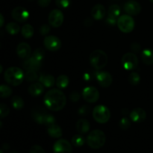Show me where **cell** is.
Instances as JSON below:
<instances>
[{"label": "cell", "mask_w": 153, "mask_h": 153, "mask_svg": "<svg viewBox=\"0 0 153 153\" xmlns=\"http://www.w3.org/2000/svg\"><path fill=\"white\" fill-rule=\"evenodd\" d=\"M66 96L60 89H51L45 94L44 104L49 110L58 111L65 107Z\"/></svg>", "instance_id": "1"}, {"label": "cell", "mask_w": 153, "mask_h": 153, "mask_svg": "<svg viewBox=\"0 0 153 153\" xmlns=\"http://www.w3.org/2000/svg\"><path fill=\"white\" fill-rule=\"evenodd\" d=\"M4 78L6 82L9 85L12 86H18L23 82L25 74L20 68L13 67L5 70Z\"/></svg>", "instance_id": "2"}, {"label": "cell", "mask_w": 153, "mask_h": 153, "mask_svg": "<svg viewBox=\"0 0 153 153\" xmlns=\"http://www.w3.org/2000/svg\"><path fill=\"white\" fill-rule=\"evenodd\" d=\"M105 142V134L100 129L93 130L89 133L87 137V143L88 146L94 149H98L102 147Z\"/></svg>", "instance_id": "3"}, {"label": "cell", "mask_w": 153, "mask_h": 153, "mask_svg": "<svg viewBox=\"0 0 153 153\" xmlns=\"http://www.w3.org/2000/svg\"><path fill=\"white\" fill-rule=\"evenodd\" d=\"M32 117L34 120L40 125H45L49 126L55 123V117L51 114L46 112V111L40 108H36L32 111Z\"/></svg>", "instance_id": "4"}, {"label": "cell", "mask_w": 153, "mask_h": 153, "mask_svg": "<svg viewBox=\"0 0 153 153\" xmlns=\"http://www.w3.org/2000/svg\"><path fill=\"white\" fill-rule=\"evenodd\" d=\"M90 64L94 69L100 70L108 64V55L104 51L97 49L91 54L89 58Z\"/></svg>", "instance_id": "5"}, {"label": "cell", "mask_w": 153, "mask_h": 153, "mask_svg": "<svg viewBox=\"0 0 153 153\" xmlns=\"http://www.w3.org/2000/svg\"><path fill=\"white\" fill-rule=\"evenodd\" d=\"M93 117L100 124H105L110 120L111 112L108 108L103 105H97L93 110Z\"/></svg>", "instance_id": "6"}, {"label": "cell", "mask_w": 153, "mask_h": 153, "mask_svg": "<svg viewBox=\"0 0 153 153\" xmlns=\"http://www.w3.org/2000/svg\"><path fill=\"white\" fill-rule=\"evenodd\" d=\"M117 25L122 32L128 34L134 28V20L130 15H122L117 19Z\"/></svg>", "instance_id": "7"}, {"label": "cell", "mask_w": 153, "mask_h": 153, "mask_svg": "<svg viewBox=\"0 0 153 153\" xmlns=\"http://www.w3.org/2000/svg\"><path fill=\"white\" fill-rule=\"evenodd\" d=\"M122 65L125 70H133L138 65V58L133 52H127L122 58Z\"/></svg>", "instance_id": "8"}, {"label": "cell", "mask_w": 153, "mask_h": 153, "mask_svg": "<svg viewBox=\"0 0 153 153\" xmlns=\"http://www.w3.org/2000/svg\"><path fill=\"white\" fill-rule=\"evenodd\" d=\"M64 20V13H62L61 10H58V9H55L49 13L48 21L51 26L54 27V28H58L62 25Z\"/></svg>", "instance_id": "9"}, {"label": "cell", "mask_w": 153, "mask_h": 153, "mask_svg": "<svg viewBox=\"0 0 153 153\" xmlns=\"http://www.w3.org/2000/svg\"><path fill=\"white\" fill-rule=\"evenodd\" d=\"M82 97L87 102L94 103L100 98V92L94 87H86L82 91Z\"/></svg>", "instance_id": "10"}, {"label": "cell", "mask_w": 153, "mask_h": 153, "mask_svg": "<svg viewBox=\"0 0 153 153\" xmlns=\"http://www.w3.org/2000/svg\"><path fill=\"white\" fill-rule=\"evenodd\" d=\"M43 45L50 52H57L61 49V42L55 36L47 35L43 40Z\"/></svg>", "instance_id": "11"}, {"label": "cell", "mask_w": 153, "mask_h": 153, "mask_svg": "<svg viewBox=\"0 0 153 153\" xmlns=\"http://www.w3.org/2000/svg\"><path fill=\"white\" fill-rule=\"evenodd\" d=\"M54 153H72L71 143L65 139H59L53 145Z\"/></svg>", "instance_id": "12"}, {"label": "cell", "mask_w": 153, "mask_h": 153, "mask_svg": "<svg viewBox=\"0 0 153 153\" xmlns=\"http://www.w3.org/2000/svg\"><path fill=\"white\" fill-rule=\"evenodd\" d=\"M96 79L102 88H108L113 82L112 76L106 71H97L96 73Z\"/></svg>", "instance_id": "13"}, {"label": "cell", "mask_w": 153, "mask_h": 153, "mask_svg": "<svg viewBox=\"0 0 153 153\" xmlns=\"http://www.w3.org/2000/svg\"><path fill=\"white\" fill-rule=\"evenodd\" d=\"M11 16L18 22H25L29 18V12L22 7H16L12 10Z\"/></svg>", "instance_id": "14"}, {"label": "cell", "mask_w": 153, "mask_h": 153, "mask_svg": "<svg viewBox=\"0 0 153 153\" xmlns=\"http://www.w3.org/2000/svg\"><path fill=\"white\" fill-rule=\"evenodd\" d=\"M141 5L136 1H128L124 4V10L130 16H135L141 11Z\"/></svg>", "instance_id": "15"}, {"label": "cell", "mask_w": 153, "mask_h": 153, "mask_svg": "<svg viewBox=\"0 0 153 153\" xmlns=\"http://www.w3.org/2000/svg\"><path fill=\"white\" fill-rule=\"evenodd\" d=\"M16 54L21 59H27L31 57V49L27 43H20L16 47Z\"/></svg>", "instance_id": "16"}, {"label": "cell", "mask_w": 153, "mask_h": 153, "mask_svg": "<svg viewBox=\"0 0 153 153\" xmlns=\"http://www.w3.org/2000/svg\"><path fill=\"white\" fill-rule=\"evenodd\" d=\"M130 118H131V120L134 123H139L146 120V113L143 108H137L131 111V112L130 113Z\"/></svg>", "instance_id": "17"}, {"label": "cell", "mask_w": 153, "mask_h": 153, "mask_svg": "<svg viewBox=\"0 0 153 153\" xmlns=\"http://www.w3.org/2000/svg\"><path fill=\"white\" fill-rule=\"evenodd\" d=\"M23 67L25 70H35L38 71L41 67V61H37L32 56L25 59L23 64Z\"/></svg>", "instance_id": "18"}, {"label": "cell", "mask_w": 153, "mask_h": 153, "mask_svg": "<svg viewBox=\"0 0 153 153\" xmlns=\"http://www.w3.org/2000/svg\"><path fill=\"white\" fill-rule=\"evenodd\" d=\"M106 15V9L102 4H97L92 7L91 16L96 20H100L103 19Z\"/></svg>", "instance_id": "19"}, {"label": "cell", "mask_w": 153, "mask_h": 153, "mask_svg": "<svg viewBox=\"0 0 153 153\" xmlns=\"http://www.w3.org/2000/svg\"><path fill=\"white\" fill-rule=\"evenodd\" d=\"M39 82L45 87V88H50L55 85V80L53 76L49 74H41L39 76Z\"/></svg>", "instance_id": "20"}, {"label": "cell", "mask_w": 153, "mask_h": 153, "mask_svg": "<svg viewBox=\"0 0 153 153\" xmlns=\"http://www.w3.org/2000/svg\"><path fill=\"white\" fill-rule=\"evenodd\" d=\"M44 88L45 87L40 82H36L30 85L28 88V93L32 97H39L43 93Z\"/></svg>", "instance_id": "21"}, {"label": "cell", "mask_w": 153, "mask_h": 153, "mask_svg": "<svg viewBox=\"0 0 153 153\" xmlns=\"http://www.w3.org/2000/svg\"><path fill=\"white\" fill-rule=\"evenodd\" d=\"M90 127L91 126H90L89 121L84 118L79 120L76 123V129H77L78 132L81 134L88 133L90 130Z\"/></svg>", "instance_id": "22"}, {"label": "cell", "mask_w": 153, "mask_h": 153, "mask_svg": "<svg viewBox=\"0 0 153 153\" xmlns=\"http://www.w3.org/2000/svg\"><path fill=\"white\" fill-rule=\"evenodd\" d=\"M47 132L49 134V135L51 137H53V138H59L63 134L62 129L56 123H54L52 125L48 126Z\"/></svg>", "instance_id": "23"}, {"label": "cell", "mask_w": 153, "mask_h": 153, "mask_svg": "<svg viewBox=\"0 0 153 153\" xmlns=\"http://www.w3.org/2000/svg\"><path fill=\"white\" fill-rule=\"evenodd\" d=\"M141 60L146 65H152L153 64V50L150 49H143L141 52Z\"/></svg>", "instance_id": "24"}, {"label": "cell", "mask_w": 153, "mask_h": 153, "mask_svg": "<svg viewBox=\"0 0 153 153\" xmlns=\"http://www.w3.org/2000/svg\"><path fill=\"white\" fill-rule=\"evenodd\" d=\"M55 83H56V85L58 89H65L69 85L70 79H69L68 76H66V75H61V76H59L57 78L56 81H55Z\"/></svg>", "instance_id": "25"}, {"label": "cell", "mask_w": 153, "mask_h": 153, "mask_svg": "<svg viewBox=\"0 0 153 153\" xmlns=\"http://www.w3.org/2000/svg\"><path fill=\"white\" fill-rule=\"evenodd\" d=\"M34 28H33L32 25H31L30 24H25V25H24L23 26H22V29H21L22 35L26 39L31 38V37L34 35Z\"/></svg>", "instance_id": "26"}, {"label": "cell", "mask_w": 153, "mask_h": 153, "mask_svg": "<svg viewBox=\"0 0 153 153\" xmlns=\"http://www.w3.org/2000/svg\"><path fill=\"white\" fill-rule=\"evenodd\" d=\"M6 31L10 35H16L20 31V27L16 22H9L6 25Z\"/></svg>", "instance_id": "27"}, {"label": "cell", "mask_w": 153, "mask_h": 153, "mask_svg": "<svg viewBox=\"0 0 153 153\" xmlns=\"http://www.w3.org/2000/svg\"><path fill=\"white\" fill-rule=\"evenodd\" d=\"M11 105L13 108L16 109V110H19V109H22L24 107L25 103H24L23 100L20 97L14 96L11 100Z\"/></svg>", "instance_id": "28"}, {"label": "cell", "mask_w": 153, "mask_h": 153, "mask_svg": "<svg viewBox=\"0 0 153 153\" xmlns=\"http://www.w3.org/2000/svg\"><path fill=\"white\" fill-rule=\"evenodd\" d=\"M120 14V7L117 4H112L109 7L108 10V15L112 17L117 18Z\"/></svg>", "instance_id": "29"}, {"label": "cell", "mask_w": 153, "mask_h": 153, "mask_svg": "<svg viewBox=\"0 0 153 153\" xmlns=\"http://www.w3.org/2000/svg\"><path fill=\"white\" fill-rule=\"evenodd\" d=\"M12 94V90L9 86L5 85H0V97L7 98Z\"/></svg>", "instance_id": "30"}, {"label": "cell", "mask_w": 153, "mask_h": 153, "mask_svg": "<svg viewBox=\"0 0 153 153\" xmlns=\"http://www.w3.org/2000/svg\"><path fill=\"white\" fill-rule=\"evenodd\" d=\"M25 78L28 82H34L39 79V75L35 70H27Z\"/></svg>", "instance_id": "31"}, {"label": "cell", "mask_w": 153, "mask_h": 153, "mask_svg": "<svg viewBox=\"0 0 153 153\" xmlns=\"http://www.w3.org/2000/svg\"><path fill=\"white\" fill-rule=\"evenodd\" d=\"M72 143L76 147H80L85 143V138L81 134H76L72 138Z\"/></svg>", "instance_id": "32"}, {"label": "cell", "mask_w": 153, "mask_h": 153, "mask_svg": "<svg viewBox=\"0 0 153 153\" xmlns=\"http://www.w3.org/2000/svg\"><path fill=\"white\" fill-rule=\"evenodd\" d=\"M128 82L132 85H138L140 82V75L136 72H132L128 76Z\"/></svg>", "instance_id": "33"}, {"label": "cell", "mask_w": 153, "mask_h": 153, "mask_svg": "<svg viewBox=\"0 0 153 153\" xmlns=\"http://www.w3.org/2000/svg\"><path fill=\"white\" fill-rule=\"evenodd\" d=\"M32 57L37 61H42L45 58V51L42 48H37L32 53Z\"/></svg>", "instance_id": "34"}, {"label": "cell", "mask_w": 153, "mask_h": 153, "mask_svg": "<svg viewBox=\"0 0 153 153\" xmlns=\"http://www.w3.org/2000/svg\"><path fill=\"white\" fill-rule=\"evenodd\" d=\"M119 126L121 129L127 130L131 126V120L127 117H123L119 121Z\"/></svg>", "instance_id": "35"}, {"label": "cell", "mask_w": 153, "mask_h": 153, "mask_svg": "<svg viewBox=\"0 0 153 153\" xmlns=\"http://www.w3.org/2000/svg\"><path fill=\"white\" fill-rule=\"evenodd\" d=\"M10 113V108L7 105L0 103V118H4Z\"/></svg>", "instance_id": "36"}, {"label": "cell", "mask_w": 153, "mask_h": 153, "mask_svg": "<svg viewBox=\"0 0 153 153\" xmlns=\"http://www.w3.org/2000/svg\"><path fill=\"white\" fill-rule=\"evenodd\" d=\"M55 4L60 8L65 9L70 7L71 4V0H55Z\"/></svg>", "instance_id": "37"}, {"label": "cell", "mask_w": 153, "mask_h": 153, "mask_svg": "<svg viewBox=\"0 0 153 153\" xmlns=\"http://www.w3.org/2000/svg\"><path fill=\"white\" fill-rule=\"evenodd\" d=\"M39 31H40V34H41V35L46 36L47 34H49V32H50V26L48 25H46V24H45V25H43L40 28Z\"/></svg>", "instance_id": "38"}, {"label": "cell", "mask_w": 153, "mask_h": 153, "mask_svg": "<svg viewBox=\"0 0 153 153\" xmlns=\"http://www.w3.org/2000/svg\"><path fill=\"white\" fill-rule=\"evenodd\" d=\"M90 111H91V108H90L89 106L85 105H82V107L79 109V114L80 115H82V116H85V115L89 114Z\"/></svg>", "instance_id": "39"}, {"label": "cell", "mask_w": 153, "mask_h": 153, "mask_svg": "<svg viewBox=\"0 0 153 153\" xmlns=\"http://www.w3.org/2000/svg\"><path fill=\"white\" fill-rule=\"evenodd\" d=\"M30 153H46L42 146L39 145H34L30 149Z\"/></svg>", "instance_id": "40"}, {"label": "cell", "mask_w": 153, "mask_h": 153, "mask_svg": "<svg viewBox=\"0 0 153 153\" xmlns=\"http://www.w3.org/2000/svg\"><path fill=\"white\" fill-rule=\"evenodd\" d=\"M70 100L73 102H78L79 100H80V94H79V92L77 91H73L72 92V94H70Z\"/></svg>", "instance_id": "41"}, {"label": "cell", "mask_w": 153, "mask_h": 153, "mask_svg": "<svg viewBox=\"0 0 153 153\" xmlns=\"http://www.w3.org/2000/svg\"><path fill=\"white\" fill-rule=\"evenodd\" d=\"M38 4L42 7H46L49 6L51 3V0H38Z\"/></svg>", "instance_id": "42"}, {"label": "cell", "mask_w": 153, "mask_h": 153, "mask_svg": "<svg viewBox=\"0 0 153 153\" xmlns=\"http://www.w3.org/2000/svg\"><path fill=\"white\" fill-rule=\"evenodd\" d=\"M106 22L108 24L111 25H114L115 24L117 23V18L112 17V16H108L107 19H106Z\"/></svg>", "instance_id": "43"}, {"label": "cell", "mask_w": 153, "mask_h": 153, "mask_svg": "<svg viewBox=\"0 0 153 153\" xmlns=\"http://www.w3.org/2000/svg\"><path fill=\"white\" fill-rule=\"evenodd\" d=\"M131 49L133 52H138L140 50V46L138 43H134L131 45Z\"/></svg>", "instance_id": "44"}, {"label": "cell", "mask_w": 153, "mask_h": 153, "mask_svg": "<svg viewBox=\"0 0 153 153\" xmlns=\"http://www.w3.org/2000/svg\"><path fill=\"white\" fill-rule=\"evenodd\" d=\"M4 16L3 15L0 13V28L3 26L4 25Z\"/></svg>", "instance_id": "45"}, {"label": "cell", "mask_w": 153, "mask_h": 153, "mask_svg": "<svg viewBox=\"0 0 153 153\" xmlns=\"http://www.w3.org/2000/svg\"><path fill=\"white\" fill-rule=\"evenodd\" d=\"M83 78L85 81H90L91 79V76L89 73H85L83 76Z\"/></svg>", "instance_id": "46"}, {"label": "cell", "mask_w": 153, "mask_h": 153, "mask_svg": "<svg viewBox=\"0 0 153 153\" xmlns=\"http://www.w3.org/2000/svg\"><path fill=\"white\" fill-rule=\"evenodd\" d=\"M2 70H3V67L1 65V64H0V74L2 73Z\"/></svg>", "instance_id": "47"}, {"label": "cell", "mask_w": 153, "mask_h": 153, "mask_svg": "<svg viewBox=\"0 0 153 153\" xmlns=\"http://www.w3.org/2000/svg\"><path fill=\"white\" fill-rule=\"evenodd\" d=\"M10 153H18V152H16V151H12V152H10Z\"/></svg>", "instance_id": "48"}, {"label": "cell", "mask_w": 153, "mask_h": 153, "mask_svg": "<svg viewBox=\"0 0 153 153\" xmlns=\"http://www.w3.org/2000/svg\"><path fill=\"white\" fill-rule=\"evenodd\" d=\"M0 153H4V152H3L2 150H1V149H0Z\"/></svg>", "instance_id": "49"}, {"label": "cell", "mask_w": 153, "mask_h": 153, "mask_svg": "<svg viewBox=\"0 0 153 153\" xmlns=\"http://www.w3.org/2000/svg\"><path fill=\"white\" fill-rule=\"evenodd\" d=\"M149 1H150L152 3H153V0H149Z\"/></svg>", "instance_id": "50"}, {"label": "cell", "mask_w": 153, "mask_h": 153, "mask_svg": "<svg viewBox=\"0 0 153 153\" xmlns=\"http://www.w3.org/2000/svg\"><path fill=\"white\" fill-rule=\"evenodd\" d=\"M0 47H1V43H0Z\"/></svg>", "instance_id": "51"}, {"label": "cell", "mask_w": 153, "mask_h": 153, "mask_svg": "<svg viewBox=\"0 0 153 153\" xmlns=\"http://www.w3.org/2000/svg\"><path fill=\"white\" fill-rule=\"evenodd\" d=\"M29 1H33V0H29Z\"/></svg>", "instance_id": "52"}]
</instances>
